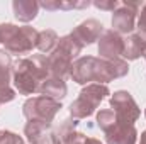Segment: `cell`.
<instances>
[{
	"instance_id": "cell-4",
	"label": "cell",
	"mask_w": 146,
	"mask_h": 144,
	"mask_svg": "<svg viewBox=\"0 0 146 144\" xmlns=\"http://www.w3.org/2000/svg\"><path fill=\"white\" fill-rule=\"evenodd\" d=\"M63 108L61 102L48 98L44 95L39 97H33L27 98L22 105V112L24 117L27 120H36V122H42V124H51L54 115Z\"/></svg>"
},
{
	"instance_id": "cell-13",
	"label": "cell",
	"mask_w": 146,
	"mask_h": 144,
	"mask_svg": "<svg viewBox=\"0 0 146 144\" xmlns=\"http://www.w3.org/2000/svg\"><path fill=\"white\" fill-rule=\"evenodd\" d=\"M72 34L76 37L83 46H85V44H92V42L99 41L100 36L104 34V26H102L99 20H95V19H87V20H83L82 24H78V26L73 29Z\"/></svg>"
},
{
	"instance_id": "cell-10",
	"label": "cell",
	"mask_w": 146,
	"mask_h": 144,
	"mask_svg": "<svg viewBox=\"0 0 146 144\" xmlns=\"http://www.w3.org/2000/svg\"><path fill=\"white\" fill-rule=\"evenodd\" d=\"M107 144H136L138 141V131L133 124L121 122L115 119V122L109 129L104 131Z\"/></svg>"
},
{
	"instance_id": "cell-12",
	"label": "cell",
	"mask_w": 146,
	"mask_h": 144,
	"mask_svg": "<svg viewBox=\"0 0 146 144\" xmlns=\"http://www.w3.org/2000/svg\"><path fill=\"white\" fill-rule=\"evenodd\" d=\"M95 59L94 56H82L78 58L72 66V80L78 85H90L94 81V70H95Z\"/></svg>"
},
{
	"instance_id": "cell-15",
	"label": "cell",
	"mask_w": 146,
	"mask_h": 144,
	"mask_svg": "<svg viewBox=\"0 0 146 144\" xmlns=\"http://www.w3.org/2000/svg\"><path fill=\"white\" fill-rule=\"evenodd\" d=\"M66 92H68V88H66L65 80L54 78V76H49L39 87V93L41 95H44L48 98H53V100H58V102L66 97Z\"/></svg>"
},
{
	"instance_id": "cell-23",
	"label": "cell",
	"mask_w": 146,
	"mask_h": 144,
	"mask_svg": "<svg viewBox=\"0 0 146 144\" xmlns=\"http://www.w3.org/2000/svg\"><path fill=\"white\" fill-rule=\"evenodd\" d=\"M0 144H24V139L10 131H0Z\"/></svg>"
},
{
	"instance_id": "cell-11",
	"label": "cell",
	"mask_w": 146,
	"mask_h": 144,
	"mask_svg": "<svg viewBox=\"0 0 146 144\" xmlns=\"http://www.w3.org/2000/svg\"><path fill=\"white\" fill-rule=\"evenodd\" d=\"M48 66H49V75L51 76L63 80L65 76H70V73H72L73 58L56 46V49L48 56Z\"/></svg>"
},
{
	"instance_id": "cell-3",
	"label": "cell",
	"mask_w": 146,
	"mask_h": 144,
	"mask_svg": "<svg viewBox=\"0 0 146 144\" xmlns=\"http://www.w3.org/2000/svg\"><path fill=\"white\" fill-rule=\"evenodd\" d=\"M110 95V90L107 85H100V83H90L87 87H83V90L80 92L78 98L70 105V114L73 119H87L90 117L97 107L100 105V102Z\"/></svg>"
},
{
	"instance_id": "cell-8",
	"label": "cell",
	"mask_w": 146,
	"mask_h": 144,
	"mask_svg": "<svg viewBox=\"0 0 146 144\" xmlns=\"http://www.w3.org/2000/svg\"><path fill=\"white\" fill-rule=\"evenodd\" d=\"M24 134L31 144H61L58 134L51 129V124L29 120L24 127Z\"/></svg>"
},
{
	"instance_id": "cell-6",
	"label": "cell",
	"mask_w": 146,
	"mask_h": 144,
	"mask_svg": "<svg viewBox=\"0 0 146 144\" xmlns=\"http://www.w3.org/2000/svg\"><path fill=\"white\" fill-rule=\"evenodd\" d=\"M139 2H119V7L112 14V27L117 34H131L136 27V14L139 12Z\"/></svg>"
},
{
	"instance_id": "cell-9",
	"label": "cell",
	"mask_w": 146,
	"mask_h": 144,
	"mask_svg": "<svg viewBox=\"0 0 146 144\" xmlns=\"http://www.w3.org/2000/svg\"><path fill=\"white\" fill-rule=\"evenodd\" d=\"M124 51V39L117 34L114 29L104 31V34L99 39V54L102 59H119Z\"/></svg>"
},
{
	"instance_id": "cell-18",
	"label": "cell",
	"mask_w": 146,
	"mask_h": 144,
	"mask_svg": "<svg viewBox=\"0 0 146 144\" xmlns=\"http://www.w3.org/2000/svg\"><path fill=\"white\" fill-rule=\"evenodd\" d=\"M58 42H60V37H58V34H56L54 31H51V29H46V31H41V32H39L36 48L41 51V53L51 54V53L56 49Z\"/></svg>"
},
{
	"instance_id": "cell-1",
	"label": "cell",
	"mask_w": 146,
	"mask_h": 144,
	"mask_svg": "<svg viewBox=\"0 0 146 144\" xmlns=\"http://www.w3.org/2000/svg\"><path fill=\"white\" fill-rule=\"evenodd\" d=\"M49 66L48 58L42 54H34L31 58H21L14 63L12 81L15 90L21 95H33L39 92V87L44 80H48Z\"/></svg>"
},
{
	"instance_id": "cell-29",
	"label": "cell",
	"mask_w": 146,
	"mask_h": 144,
	"mask_svg": "<svg viewBox=\"0 0 146 144\" xmlns=\"http://www.w3.org/2000/svg\"><path fill=\"white\" fill-rule=\"evenodd\" d=\"M145 115H146V108H145Z\"/></svg>"
},
{
	"instance_id": "cell-17",
	"label": "cell",
	"mask_w": 146,
	"mask_h": 144,
	"mask_svg": "<svg viewBox=\"0 0 146 144\" xmlns=\"http://www.w3.org/2000/svg\"><path fill=\"white\" fill-rule=\"evenodd\" d=\"M146 39L139 34H131L127 39H124V51L122 56L127 61H134L139 56H143V49H145Z\"/></svg>"
},
{
	"instance_id": "cell-27",
	"label": "cell",
	"mask_w": 146,
	"mask_h": 144,
	"mask_svg": "<svg viewBox=\"0 0 146 144\" xmlns=\"http://www.w3.org/2000/svg\"><path fill=\"white\" fill-rule=\"evenodd\" d=\"M139 144H146V131L141 132V141H139Z\"/></svg>"
},
{
	"instance_id": "cell-22",
	"label": "cell",
	"mask_w": 146,
	"mask_h": 144,
	"mask_svg": "<svg viewBox=\"0 0 146 144\" xmlns=\"http://www.w3.org/2000/svg\"><path fill=\"white\" fill-rule=\"evenodd\" d=\"M115 112L112 110V108H104V110H100L99 114H97V124H99V127L102 129V131H106V129H109L110 126L115 122Z\"/></svg>"
},
{
	"instance_id": "cell-26",
	"label": "cell",
	"mask_w": 146,
	"mask_h": 144,
	"mask_svg": "<svg viewBox=\"0 0 146 144\" xmlns=\"http://www.w3.org/2000/svg\"><path fill=\"white\" fill-rule=\"evenodd\" d=\"M83 144H102V143H100L99 139H95V137H87Z\"/></svg>"
},
{
	"instance_id": "cell-21",
	"label": "cell",
	"mask_w": 146,
	"mask_h": 144,
	"mask_svg": "<svg viewBox=\"0 0 146 144\" xmlns=\"http://www.w3.org/2000/svg\"><path fill=\"white\" fill-rule=\"evenodd\" d=\"M90 2H65V0H46V2H41L39 7H44L46 10H68V9H83V7H88Z\"/></svg>"
},
{
	"instance_id": "cell-7",
	"label": "cell",
	"mask_w": 146,
	"mask_h": 144,
	"mask_svg": "<svg viewBox=\"0 0 146 144\" xmlns=\"http://www.w3.org/2000/svg\"><path fill=\"white\" fill-rule=\"evenodd\" d=\"M129 71L127 61L124 59H102L97 58L95 59V70H94V81L100 83V85H107L109 81L115 80V78H122Z\"/></svg>"
},
{
	"instance_id": "cell-24",
	"label": "cell",
	"mask_w": 146,
	"mask_h": 144,
	"mask_svg": "<svg viewBox=\"0 0 146 144\" xmlns=\"http://www.w3.org/2000/svg\"><path fill=\"white\" fill-rule=\"evenodd\" d=\"M94 5L100 10H109V12H114L117 7H119V2L117 0H95Z\"/></svg>"
},
{
	"instance_id": "cell-2",
	"label": "cell",
	"mask_w": 146,
	"mask_h": 144,
	"mask_svg": "<svg viewBox=\"0 0 146 144\" xmlns=\"http://www.w3.org/2000/svg\"><path fill=\"white\" fill-rule=\"evenodd\" d=\"M37 32L34 27H17L14 24H0V44H3L9 54H29L37 44Z\"/></svg>"
},
{
	"instance_id": "cell-28",
	"label": "cell",
	"mask_w": 146,
	"mask_h": 144,
	"mask_svg": "<svg viewBox=\"0 0 146 144\" xmlns=\"http://www.w3.org/2000/svg\"><path fill=\"white\" fill-rule=\"evenodd\" d=\"M143 58L146 59V42H145V49H143Z\"/></svg>"
},
{
	"instance_id": "cell-5",
	"label": "cell",
	"mask_w": 146,
	"mask_h": 144,
	"mask_svg": "<svg viewBox=\"0 0 146 144\" xmlns=\"http://www.w3.org/2000/svg\"><path fill=\"white\" fill-rule=\"evenodd\" d=\"M110 107L115 112V117L121 122H126V124L134 126V122L141 115V108L138 107L133 95L126 90H119L110 97Z\"/></svg>"
},
{
	"instance_id": "cell-16",
	"label": "cell",
	"mask_w": 146,
	"mask_h": 144,
	"mask_svg": "<svg viewBox=\"0 0 146 144\" xmlns=\"http://www.w3.org/2000/svg\"><path fill=\"white\" fill-rule=\"evenodd\" d=\"M12 9H14V15H15L17 20L31 22L33 19H36L39 3L34 2V0H14Z\"/></svg>"
},
{
	"instance_id": "cell-14",
	"label": "cell",
	"mask_w": 146,
	"mask_h": 144,
	"mask_svg": "<svg viewBox=\"0 0 146 144\" xmlns=\"http://www.w3.org/2000/svg\"><path fill=\"white\" fill-rule=\"evenodd\" d=\"M76 126H78V122L73 117L72 119H65L61 122L60 129L56 131V134H58L61 144H83L85 143L87 136L82 134V132H78L76 131Z\"/></svg>"
},
{
	"instance_id": "cell-30",
	"label": "cell",
	"mask_w": 146,
	"mask_h": 144,
	"mask_svg": "<svg viewBox=\"0 0 146 144\" xmlns=\"http://www.w3.org/2000/svg\"><path fill=\"white\" fill-rule=\"evenodd\" d=\"M0 105H2V104H0Z\"/></svg>"
},
{
	"instance_id": "cell-20",
	"label": "cell",
	"mask_w": 146,
	"mask_h": 144,
	"mask_svg": "<svg viewBox=\"0 0 146 144\" xmlns=\"http://www.w3.org/2000/svg\"><path fill=\"white\" fill-rule=\"evenodd\" d=\"M58 48H60V49H63L65 53H68L72 58H75V56H78V54L82 53V49H83V44H82V42H80V41L73 36L72 32H70V34H66V36L60 37Z\"/></svg>"
},
{
	"instance_id": "cell-19",
	"label": "cell",
	"mask_w": 146,
	"mask_h": 144,
	"mask_svg": "<svg viewBox=\"0 0 146 144\" xmlns=\"http://www.w3.org/2000/svg\"><path fill=\"white\" fill-rule=\"evenodd\" d=\"M12 71H14V63L10 54L5 49H0V88L10 87Z\"/></svg>"
},
{
	"instance_id": "cell-25",
	"label": "cell",
	"mask_w": 146,
	"mask_h": 144,
	"mask_svg": "<svg viewBox=\"0 0 146 144\" xmlns=\"http://www.w3.org/2000/svg\"><path fill=\"white\" fill-rule=\"evenodd\" d=\"M138 34L146 39V3L141 5V12H139V19H138Z\"/></svg>"
}]
</instances>
